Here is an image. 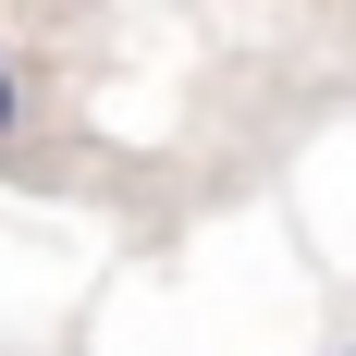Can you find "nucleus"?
Here are the masks:
<instances>
[{
    "mask_svg": "<svg viewBox=\"0 0 356 356\" xmlns=\"http://www.w3.org/2000/svg\"><path fill=\"white\" fill-rule=\"evenodd\" d=\"M25 123H37V99H25V62H13V49H0V160H13V147H25Z\"/></svg>",
    "mask_w": 356,
    "mask_h": 356,
    "instance_id": "f257e3e1",
    "label": "nucleus"
},
{
    "mask_svg": "<svg viewBox=\"0 0 356 356\" xmlns=\"http://www.w3.org/2000/svg\"><path fill=\"white\" fill-rule=\"evenodd\" d=\"M344 356H356V344H344Z\"/></svg>",
    "mask_w": 356,
    "mask_h": 356,
    "instance_id": "f03ea898",
    "label": "nucleus"
}]
</instances>
